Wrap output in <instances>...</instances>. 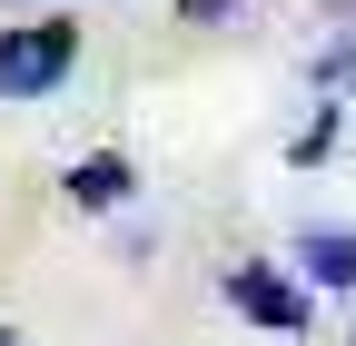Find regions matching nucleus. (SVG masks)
Here are the masks:
<instances>
[{"instance_id": "5", "label": "nucleus", "mask_w": 356, "mask_h": 346, "mask_svg": "<svg viewBox=\"0 0 356 346\" xmlns=\"http://www.w3.org/2000/svg\"><path fill=\"white\" fill-rule=\"evenodd\" d=\"M327 149H337V109H317V119H307L297 139H287V158H297V168H317Z\"/></svg>"}, {"instance_id": "6", "label": "nucleus", "mask_w": 356, "mask_h": 346, "mask_svg": "<svg viewBox=\"0 0 356 346\" xmlns=\"http://www.w3.org/2000/svg\"><path fill=\"white\" fill-rule=\"evenodd\" d=\"M248 10V0H178V20H188V30H218V20H238Z\"/></svg>"}, {"instance_id": "1", "label": "nucleus", "mask_w": 356, "mask_h": 346, "mask_svg": "<svg viewBox=\"0 0 356 346\" xmlns=\"http://www.w3.org/2000/svg\"><path fill=\"white\" fill-rule=\"evenodd\" d=\"M79 69V20H10L0 30V99H50Z\"/></svg>"}, {"instance_id": "4", "label": "nucleus", "mask_w": 356, "mask_h": 346, "mask_svg": "<svg viewBox=\"0 0 356 346\" xmlns=\"http://www.w3.org/2000/svg\"><path fill=\"white\" fill-rule=\"evenodd\" d=\"M297 267L317 287H356V228H307L297 238Z\"/></svg>"}, {"instance_id": "2", "label": "nucleus", "mask_w": 356, "mask_h": 346, "mask_svg": "<svg viewBox=\"0 0 356 346\" xmlns=\"http://www.w3.org/2000/svg\"><path fill=\"white\" fill-rule=\"evenodd\" d=\"M129 188H139V168H129L119 149H89V158H70V179H60V198L79 208V218H109V208H129Z\"/></svg>"}, {"instance_id": "7", "label": "nucleus", "mask_w": 356, "mask_h": 346, "mask_svg": "<svg viewBox=\"0 0 356 346\" xmlns=\"http://www.w3.org/2000/svg\"><path fill=\"white\" fill-rule=\"evenodd\" d=\"M0 346H20V336H10V327H0Z\"/></svg>"}, {"instance_id": "3", "label": "nucleus", "mask_w": 356, "mask_h": 346, "mask_svg": "<svg viewBox=\"0 0 356 346\" xmlns=\"http://www.w3.org/2000/svg\"><path fill=\"white\" fill-rule=\"evenodd\" d=\"M228 297H238V307H248L267 336H297V327H307V297H297V287H277L267 267H238V277H228Z\"/></svg>"}, {"instance_id": "8", "label": "nucleus", "mask_w": 356, "mask_h": 346, "mask_svg": "<svg viewBox=\"0 0 356 346\" xmlns=\"http://www.w3.org/2000/svg\"><path fill=\"white\" fill-rule=\"evenodd\" d=\"M346 346H356V336H346Z\"/></svg>"}]
</instances>
